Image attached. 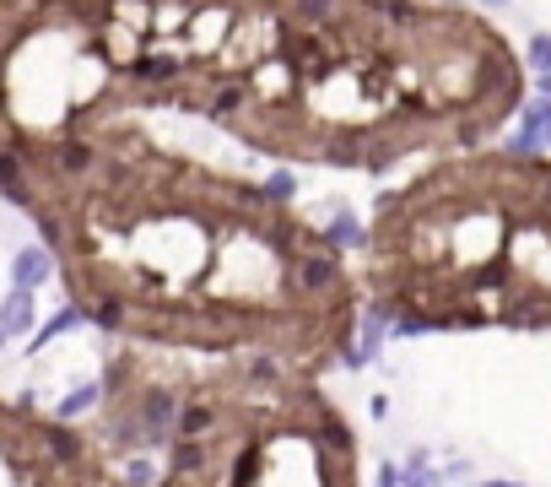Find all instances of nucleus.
<instances>
[{
    "label": "nucleus",
    "instance_id": "7ed1b4c3",
    "mask_svg": "<svg viewBox=\"0 0 551 487\" xmlns=\"http://www.w3.org/2000/svg\"><path fill=\"white\" fill-rule=\"evenodd\" d=\"M103 487H362V439L325 374L109 341L82 417Z\"/></svg>",
    "mask_w": 551,
    "mask_h": 487
},
{
    "label": "nucleus",
    "instance_id": "39448f33",
    "mask_svg": "<svg viewBox=\"0 0 551 487\" xmlns=\"http://www.w3.org/2000/svg\"><path fill=\"white\" fill-rule=\"evenodd\" d=\"M0 487H103L98 444L71 417L0 396Z\"/></svg>",
    "mask_w": 551,
    "mask_h": 487
},
{
    "label": "nucleus",
    "instance_id": "f8f14e48",
    "mask_svg": "<svg viewBox=\"0 0 551 487\" xmlns=\"http://www.w3.org/2000/svg\"><path fill=\"white\" fill-rule=\"evenodd\" d=\"M6 341H11V336H6V331H0V347H6Z\"/></svg>",
    "mask_w": 551,
    "mask_h": 487
},
{
    "label": "nucleus",
    "instance_id": "0eeeda50",
    "mask_svg": "<svg viewBox=\"0 0 551 487\" xmlns=\"http://www.w3.org/2000/svg\"><path fill=\"white\" fill-rule=\"evenodd\" d=\"M33 325H38V298L22 293V287H11V293L0 298V331L17 341V336H28Z\"/></svg>",
    "mask_w": 551,
    "mask_h": 487
},
{
    "label": "nucleus",
    "instance_id": "f03ea898",
    "mask_svg": "<svg viewBox=\"0 0 551 487\" xmlns=\"http://www.w3.org/2000/svg\"><path fill=\"white\" fill-rule=\"evenodd\" d=\"M519 109V55L465 6L276 0L271 44L222 130L287 163L384 174L487 147Z\"/></svg>",
    "mask_w": 551,
    "mask_h": 487
},
{
    "label": "nucleus",
    "instance_id": "6e6552de",
    "mask_svg": "<svg viewBox=\"0 0 551 487\" xmlns=\"http://www.w3.org/2000/svg\"><path fill=\"white\" fill-rule=\"evenodd\" d=\"M530 65L551 71V33H535V38H530Z\"/></svg>",
    "mask_w": 551,
    "mask_h": 487
},
{
    "label": "nucleus",
    "instance_id": "20e7f679",
    "mask_svg": "<svg viewBox=\"0 0 551 487\" xmlns=\"http://www.w3.org/2000/svg\"><path fill=\"white\" fill-rule=\"evenodd\" d=\"M362 309L395 336L551 331V152L433 157L373 195Z\"/></svg>",
    "mask_w": 551,
    "mask_h": 487
},
{
    "label": "nucleus",
    "instance_id": "9d476101",
    "mask_svg": "<svg viewBox=\"0 0 551 487\" xmlns=\"http://www.w3.org/2000/svg\"><path fill=\"white\" fill-rule=\"evenodd\" d=\"M541 92H546V103H551V71L541 76Z\"/></svg>",
    "mask_w": 551,
    "mask_h": 487
},
{
    "label": "nucleus",
    "instance_id": "9b49d317",
    "mask_svg": "<svg viewBox=\"0 0 551 487\" xmlns=\"http://www.w3.org/2000/svg\"><path fill=\"white\" fill-rule=\"evenodd\" d=\"M438 6H470V0H438Z\"/></svg>",
    "mask_w": 551,
    "mask_h": 487
},
{
    "label": "nucleus",
    "instance_id": "f257e3e1",
    "mask_svg": "<svg viewBox=\"0 0 551 487\" xmlns=\"http://www.w3.org/2000/svg\"><path fill=\"white\" fill-rule=\"evenodd\" d=\"M87 168L28 217L65 304L109 341L190 358H271L308 374L362 363V282L292 179H244L163 147L136 120L82 141Z\"/></svg>",
    "mask_w": 551,
    "mask_h": 487
},
{
    "label": "nucleus",
    "instance_id": "1a4fd4ad",
    "mask_svg": "<svg viewBox=\"0 0 551 487\" xmlns=\"http://www.w3.org/2000/svg\"><path fill=\"white\" fill-rule=\"evenodd\" d=\"M481 6H487V11H503V6H508V0H481Z\"/></svg>",
    "mask_w": 551,
    "mask_h": 487
},
{
    "label": "nucleus",
    "instance_id": "423d86ee",
    "mask_svg": "<svg viewBox=\"0 0 551 487\" xmlns=\"http://www.w3.org/2000/svg\"><path fill=\"white\" fill-rule=\"evenodd\" d=\"M55 276V255H49L44 244H28L11 255V287H22V293H38V287Z\"/></svg>",
    "mask_w": 551,
    "mask_h": 487
}]
</instances>
